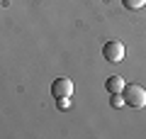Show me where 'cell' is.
Segmentation results:
<instances>
[{
  "label": "cell",
  "mask_w": 146,
  "mask_h": 139,
  "mask_svg": "<svg viewBox=\"0 0 146 139\" xmlns=\"http://www.w3.org/2000/svg\"><path fill=\"white\" fill-rule=\"evenodd\" d=\"M110 105H112V108H127L124 95H122V93H110Z\"/></svg>",
  "instance_id": "cell-5"
},
{
  "label": "cell",
  "mask_w": 146,
  "mask_h": 139,
  "mask_svg": "<svg viewBox=\"0 0 146 139\" xmlns=\"http://www.w3.org/2000/svg\"><path fill=\"white\" fill-rule=\"evenodd\" d=\"M124 78L122 76H110L107 81H105V88H107V93H122L124 90Z\"/></svg>",
  "instance_id": "cell-4"
},
{
  "label": "cell",
  "mask_w": 146,
  "mask_h": 139,
  "mask_svg": "<svg viewBox=\"0 0 146 139\" xmlns=\"http://www.w3.org/2000/svg\"><path fill=\"white\" fill-rule=\"evenodd\" d=\"M122 5L127 10H141V7H146V0H122Z\"/></svg>",
  "instance_id": "cell-6"
},
{
  "label": "cell",
  "mask_w": 146,
  "mask_h": 139,
  "mask_svg": "<svg viewBox=\"0 0 146 139\" xmlns=\"http://www.w3.org/2000/svg\"><path fill=\"white\" fill-rule=\"evenodd\" d=\"M122 95H124V105H127V108L141 110V108L146 105V90L139 86V83H131V86H124Z\"/></svg>",
  "instance_id": "cell-1"
},
{
  "label": "cell",
  "mask_w": 146,
  "mask_h": 139,
  "mask_svg": "<svg viewBox=\"0 0 146 139\" xmlns=\"http://www.w3.org/2000/svg\"><path fill=\"white\" fill-rule=\"evenodd\" d=\"M73 81L71 78H56V81L51 83V93H54V98H71L73 95Z\"/></svg>",
  "instance_id": "cell-3"
},
{
  "label": "cell",
  "mask_w": 146,
  "mask_h": 139,
  "mask_svg": "<svg viewBox=\"0 0 146 139\" xmlns=\"http://www.w3.org/2000/svg\"><path fill=\"white\" fill-rule=\"evenodd\" d=\"M56 105H58V110H68L71 108V98H56Z\"/></svg>",
  "instance_id": "cell-7"
},
{
  "label": "cell",
  "mask_w": 146,
  "mask_h": 139,
  "mask_svg": "<svg viewBox=\"0 0 146 139\" xmlns=\"http://www.w3.org/2000/svg\"><path fill=\"white\" fill-rule=\"evenodd\" d=\"M124 54H127L124 44L117 41V39H110L107 44L102 46V56H105V61H110V63H119L122 59H124Z\"/></svg>",
  "instance_id": "cell-2"
}]
</instances>
